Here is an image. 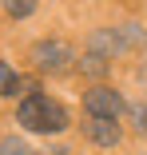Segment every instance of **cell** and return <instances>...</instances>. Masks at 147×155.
I'll return each instance as SVG.
<instances>
[{
	"instance_id": "6",
	"label": "cell",
	"mask_w": 147,
	"mask_h": 155,
	"mask_svg": "<svg viewBox=\"0 0 147 155\" xmlns=\"http://www.w3.org/2000/svg\"><path fill=\"white\" fill-rule=\"evenodd\" d=\"M0 155H32V147L16 135H8V139H0Z\"/></svg>"
},
{
	"instance_id": "5",
	"label": "cell",
	"mask_w": 147,
	"mask_h": 155,
	"mask_svg": "<svg viewBox=\"0 0 147 155\" xmlns=\"http://www.w3.org/2000/svg\"><path fill=\"white\" fill-rule=\"evenodd\" d=\"M92 56H103V60H111L115 52H123V44H119V32L115 28H107V32H92Z\"/></svg>"
},
{
	"instance_id": "3",
	"label": "cell",
	"mask_w": 147,
	"mask_h": 155,
	"mask_svg": "<svg viewBox=\"0 0 147 155\" xmlns=\"http://www.w3.org/2000/svg\"><path fill=\"white\" fill-rule=\"evenodd\" d=\"M32 56H36V64H40L44 72H64V68L72 64V48H68L64 40H44V44L32 48Z\"/></svg>"
},
{
	"instance_id": "10",
	"label": "cell",
	"mask_w": 147,
	"mask_h": 155,
	"mask_svg": "<svg viewBox=\"0 0 147 155\" xmlns=\"http://www.w3.org/2000/svg\"><path fill=\"white\" fill-rule=\"evenodd\" d=\"M32 12H36V4H16V0L8 4V16H32Z\"/></svg>"
},
{
	"instance_id": "1",
	"label": "cell",
	"mask_w": 147,
	"mask_h": 155,
	"mask_svg": "<svg viewBox=\"0 0 147 155\" xmlns=\"http://www.w3.org/2000/svg\"><path fill=\"white\" fill-rule=\"evenodd\" d=\"M20 123L28 131H64L68 127V111L52 96H40V91H36V96L20 100Z\"/></svg>"
},
{
	"instance_id": "2",
	"label": "cell",
	"mask_w": 147,
	"mask_h": 155,
	"mask_svg": "<svg viewBox=\"0 0 147 155\" xmlns=\"http://www.w3.org/2000/svg\"><path fill=\"white\" fill-rule=\"evenodd\" d=\"M83 107H87L92 119H111L115 123V115L123 111V100H119V91H111V87H92L83 96Z\"/></svg>"
},
{
	"instance_id": "4",
	"label": "cell",
	"mask_w": 147,
	"mask_h": 155,
	"mask_svg": "<svg viewBox=\"0 0 147 155\" xmlns=\"http://www.w3.org/2000/svg\"><path fill=\"white\" fill-rule=\"evenodd\" d=\"M83 135L100 143V147H115L119 143V127H115L111 119H92V123H83Z\"/></svg>"
},
{
	"instance_id": "9",
	"label": "cell",
	"mask_w": 147,
	"mask_h": 155,
	"mask_svg": "<svg viewBox=\"0 0 147 155\" xmlns=\"http://www.w3.org/2000/svg\"><path fill=\"white\" fill-rule=\"evenodd\" d=\"M131 119H135V131L147 135V104H135V107H131Z\"/></svg>"
},
{
	"instance_id": "7",
	"label": "cell",
	"mask_w": 147,
	"mask_h": 155,
	"mask_svg": "<svg viewBox=\"0 0 147 155\" xmlns=\"http://www.w3.org/2000/svg\"><path fill=\"white\" fill-rule=\"evenodd\" d=\"M80 68H83L87 76H103V72H107V60H103V56H92V52H87V56L80 60Z\"/></svg>"
},
{
	"instance_id": "8",
	"label": "cell",
	"mask_w": 147,
	"mask_h": 155,
	"mask_svg": "<svg viewBox=\"0 0 147 155\" xmlns=\"http://www.w3.org/2000/svg\"><path fill=\"white\" fill-rule=\"evenodd\" d=\"M12 87H16V72L0 60V96H12Z\"/></svg>"
}]
</instances>
